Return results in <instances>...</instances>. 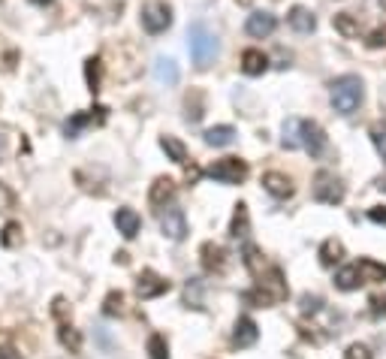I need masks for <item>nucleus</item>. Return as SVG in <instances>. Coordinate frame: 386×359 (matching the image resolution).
<instances>
[{
	"label": "nucleus",
	"mask_w": 386,
	"mask_h": 359,
	"mask_svg": "<svg viewBox=\"0 0 386 359\" xmlns=\"http://www.w3.org/2000/svg\"><path fill=\"white\" fill-rule=\"evenodd\" d=\"M287 281H284V275L278 266H272L269 275H260V281H256L254 290L242 293V302L245 305H254V308H269V305H278V302L287 299Z\"/></svg>",
	"instance_id": "nucleus-1"
},
{
	"label": "nucleus",
	"mask_w": 386,
	"mask_h": 359,
	"mask_svg": "<svg viewBox=\"0 0 386 359\" xmlns=\"http://www.w3.org/2000/svg\"><path fill=\"white\" fill-rule=\"evenodd\" d=\"M187 49H190V58L193 63H196L199 70H208L211 63H215L217 58V52H220V45H217V33L211 31L208 24H190V31H187Z\"/></svg>",
	"instance_id": "nucleus-2"
},
{
	"label": "nucleus",
	"mask_w": 386,
	"mask_h": 359,
	"mask_svg": "<svg viewBox=\"0 0 386 359\" xmlns=\"http://www.w3.org/2000/svg\"><path fill=\"white\" fill-rule=\"evenodd\" d=\"M365 100V85L360 76H341L332 82V109L338 115H353Z\"/></svg>",
	"instance_id": "nucleus-3"
},
{
	"label": "nucleus",
	"mask_w": 386,
	"mask_h": 359,
	"mask_svg": "<svg viewBox=\"0 0 386 359\" xmlns=\"http://www.w3.org/2000/svg\"><path fill=\"white\" fill-rule=\"evenodd\" d=\"M311 193H314L317 202H326V206H338V202L344 199V184L341 178L335 176V172H317L314 176V184H311Z\"/></svg>",
	"instance_id": "nucleus-4"
},
{
	"label": "nucleus",
	"mask_w": 386,
	"mask_h": 359,
	"mask_svg": "<svg viewBox=\"0 0 386 359\" xmlns=\"http://www.w3.org/2000/svg\"><path fill=\"white\" fill-rule=\"evenodd\" d=\"M172 24V6L163 3V0H151V3L142 6V27L148 33H163Z\"/></svg>",
	"instance_id": "nucleus-5"
},
{
	"label": "nucleus",
	"mask_w": 386,
	"mask_h": 359,
	"mask_svg": "<svg viewBox=\"0 0 386 359\" xmlns=\"http://www.w3.org/2000/svg\"><path fill=\"white\" fill-rule=\"evenodd\" d=\"M215 181H224V184H242L247 178V163L242 158H224L217 163H211L206 169Z\"/></svg>",
	"instance_id": "nucleus-6"
},
{
	"label": "nucleus",
	"mask_w": 386,
	"mask_h": 359,
	"mask_svg": "<svg viewBox=\"0 0 386 359\" xmlns=\"http://www.w3.org/2000/svg\"><path fill=\"white\" fill-rule=\"evenodd\" d=\"M326 145L329 139L317 121H299V148H305L311 158H320L326 151Z\"/></svg>",
	"instance_id": "nucleus-7"
},
{
	"label": "nucleus",
	"mask_w": 386,
	"mask_h": 359,
	"mask_svg": "<svg viewBox=\"0 0 386 359\" xmlns=\"http://www.w3.org/2000/svg\"><path fill=\"white\" fill-rule=\"evenodd\" d=\"M160 229H163V236H167V238H172V242H181V238L187 236L185 211H181L178 206H169L167 211H160Z\"/></svg>",
	"instance_id": "nucleus-8"
},
{
	"label": "nucleus",
	"mask_w": 386,
	"mask_h": 359,
	"mask_svg": "<svg viewBox=\"0 0 386 359\" xmlns=\"http://www.w3.org/2000/svg\"><path fill=\"white\" fill-rule=\"evenodd\" d=\"M172 284L167 278H160L154 269H145L139 278H136V293H139V299H157L163 293H169Z\"/></svg>",
	"instance_id": "nucleus-9"
},
{
	"label": "nucleus",
	"mask_w": 386,
	"mask_h": 359,
	"mask_svg": "<svg viewBox=\"0 0 386 359\" xmlns=\"http://www.w3.org/2000/svg\"><path fill=\"white\" fill-rule=\"evenodd\" d=\"M106 112H109V109H103V106H94L88 115H76V118H70V121H67V127H63V133H67L70 139H76L82 127H100V124H103V121H106Z\"/></svg>",
	"instance_id": "nucleus-10"
},
{
	"label": "nucleus",
	"mask_w": 386,
	"mask_h": 359,
	"mask_svg": "<svg viewBox=\"0 0 386 359\" xmlns=\"http://www.w3.org/2000/svg\"><path fill=\"white\" fill-rule=\"evenodd\" d=\"M275 27H278V18L272 13H254V15H247V22H245V31H247V36H254V40L272 36Z\"/></svg>",
	"instance_id": "nucleus-11"
},
{
	"label": "nucleus",
	"mask_w": 386,
	"mask_h": 359,
	"mask_svg": "<svg viewBox=\"0 0 386 359\" xmlns=\"http://www.w3.org/2000/svg\"><path fill=\"white\" fill-rule=\"evenodd\" d=\"M199 257H202V269L211 272V275H220L226 269V251L215 242H206L199 247Z\"/></svg>",
	"instance_id": "nucleus-12"
},
{
	"label": "nucleus",
	"mask_w": 386,
	"mask_h": 359,
	"mask_svg": "<svg viewBox=\"0 0 386 359\" xmlns=\"http://www.w3.org/2000/svg\"><path fill=\"white\" fill-rule=\"evenodd\" d=\"M256 338H260V329L251 317H238L236 320V329H233V344L236 347H254Z\"/></svg>",
	"instance_id": "nucleus-13"
},
{
	"label": "nucleus",
	"mask_w": 386,
	"mask_h": 359,
	"mask_svg": "<svg viewBox=\"0 0 386 359\" xmlns=\"http://www.w3.org/2000/svg\"><path fill=\"white\" fill-rule=\"evenodd\" d=\"M154 79H157L160 85H167V88H176L178 82H181L178 63L172 61V58H157V61H154Z\"/></svg>",
	"instance_id": "nucleus-14"
},
{
	"label": "nucleus",
	"mask_w": 386,
	"mask_h": 359,
	"mask_svg": "<svg viewBox=\"0 0 386 359\" xmlns=\"http://www.w3.org/2000/svg\"><path fill=\"white\" fill-rule=\"evenodd\" d=\"M263 188L272 193L275 199H290L293 197V181L287 178V176H281V172H265L263 176Z\"/></svg>",
	"instance_id": "nucleus-15"
},
{
	"label": "nucleus",
	"mask_w": 386,
	"mask_h": 359,
	"mask_svg": "<svg viewBox=\"0 0 386 359\" xmlns=\"http://www.w3.org/2000/svg\"><path fill=\"white\" fill-rule=\"evenodd\" d=\"M287 22H290V27L296 33H314V27H317L314 13H311V9H305V6H293L290 13H287Z\"/></svg>",
	"instance_id": "nucleus-16"
},
{
	"label": "nucleus",
	"mask_w": 386,
	"mask_h": 359,
	"mask_svg": "<svg viewBox=\"0 0 386 359\" xmlns=\"http://www.w3.org/2000/svg\"><path fill=\"white\" fill-rule=\"evenodd\" d=\"M115 227L124 238H136V233H139V227H142V217L136 215L133 208H118L115 211Z\"/></svg>",
	"instance_id": "nucleus-17"
},
{
	"label": "nucleus",
	"mask_w": 386,
	"mask_h": 359,
	"mask_svg": "<svg viewBox=\"0 0 386 359\" xmlns=\"http://www.w3.org/2000/svg\"><path fill=\"white\" fill-rule=\"evenodd\" d=\"M269 70V58L260 49H245L242 52V72L245 76H263Z\"/></svg>",
	"instance_id": "nucleus-18"
},
{
	"label": "nucleus",
	"mask_w": 386,
	"mask_h": 359,
	"mask_svg": "<svg viewBox=\"0 0 386 359\" xmlns=\"http://www.w3.org/2000/svg\"><path fill=\"white\" fill-rule=\"evenodd\" d=\"M356 272H360L362 284H380V281H386V266L378 263V260H371V257H362V260L356 263Z\"/></svg>",
	"instance_id": "nucleus-19"
},
{
	"label": "nucleus",
	"mask_w": 386,
	"mask_h": 359,
	"mask_svg": "<svg viewBox=\"0 0 386 359\" xmlns=\"http://www.w3.org/2000/svg\"><path fill=\"white\" fill-rule=\"evenodd\" d=\"M176 197V181L167 178V176H160V178H154L151 184V190H148V199H151V206H167V202Z\"/></svg>",
	"instance_id": "nucleus-20"
},
{
	"label": "nucleus",
	"mask_w": 386,
	"mask_h": 359,
	"mask_svg": "<svg viewBox=\"0 0 386 359\" xmlns=\"http://www.w3.org/2000/svg\"><path fill=\"white\" fill-rule=\"evenodd\" d=\"M202 139H206V145H211V148H226V145H233L236 139V130L229 124H220V127H208L206 133H202Z\"/></svg>",
	"instance_id": "nucleus-21"
},
{
	"label": "nucleus",
	"mask_w": 386,
	"mask_h": 359,
	"mask_svg": "<svg viewBox=\"0 0 386 359\" xmlns=\"http://www.w3.org/2000/svg\"><path fill=\"white\" fill-rule=\"evenodd\" d=\"M332 27L344 36V40H356V36H360V18L350 15V13H338V15H332Z\"/></svg>",
	"instance_id": "nucleus-22"
},
{
	"label": "nucleus",
	"mask_w": 386,
	"mask_h": 359,
	"mask_svg": "<svg viewBox=\"0 0 386 359\" xmlns=\"http://www.w3.org/2000/svg\"><path fill=\"white\" fill-rule=\"evenodd\" d=\"M251 233V215H247V206L238 202L236 211H233V224H229V236L233 238H245Z\"/></svg>",
	"instance_id": "nucleus-23"
},
{
	"label": "nucleus",
	"mask_w": 386,
	"mask_h": 359,
	"mask_svg": "<svg viewBox=\"0 0 386 359\" xmlns=\"http://www.w3.org/2000/svg\"><path fill=\"white\" fill-rule=\"evenodd\" d=\"M160 148L167 151V158L172 163H178V167H185V163H187V148H185V142H181V139H176V136H163Z\"/></svg>",
	"instance_id": "nucleus-24"
},
{
	"label": "nucleus",
	"mask_w": 386,
	"mask_h": 359,
	"mask_svg": "<svg viewBox=\"0 0 386 359\" xmlns=\"http://www.w3.org/2000/svg\"><path fill=\"white\" fill-rule=\"evenodd\" d=\"M341 257H344V245L338 242V238H326V242L320 245V263H323V266L341 263Z\"/></svg>",
	"instance_id": "nucleus-25"
},
{
	"label": "nucleus",
	"mask_w": 386,
	"mask_h": 359,
	"mask_svg": "<svg viewBox=\"0 0 386 359\" xmlns=\"http://www.w3.org/2000/svg\"><path fill=\"white\" fill-rule=\"evenodd\" d=\"M245 266H247V272H251L254 278H260V275L265 272V257H263V251L256 245H245Z\"/></svg>",
	"instance_id": "nucleus-26"
},
{
	"label": "nucleus",
	"mask_w": 386,
	"mask_h": 359,
	"mask_svg": "<svg viewBox=\"0 0 386 359\" xmlns=\"http://www.w3.org/2000/svg\"><path fill=\"white\" fill-rule=\"evenodd\" d=\"M360 284H362V278H360V272H356V266H344V269L335 275V287L344 293L360 290Z\"/></svg>",
	"instance_id": "nucleus-27"
},
{
	"label": "nucleus",
	"mask_w": 386,
	"mask_h": 359,
	"mask_svg": "<svg viewBox=\"0 0 386 359\" xmlns=\"http://www.w3.org/2000/svg\"><path fill=\"white\" fill-rule=\"evenodd\" d=\"M58 342L67 347L70 353H82V333H79V329H72L70 323H61V329H58Z\"/></svg>",
	"instance_id": "nucleus-28"
},
{
	"label": "nucleus",
	"mask_w": 386,
	"mask_h": 359,
	"mask_svg": "<svg viewBox=\"0 0 386 359\" xmlns=\"http://www.w3.org/2000/svg\"><path fill=\"white\" fill-rule=\"evenodd\" d=\"M185 109H187V121H193V124L206 115V97H202V91H190L185 100Z\"/></svg>",
	"instance_id": "nucleus-29"
},
{
	"label": "nucleus",
	"mask_w": 386,
	"mask_h": 359,
	"mask_svg": "<svg viewBox=\"0 0 386 359\" xmlns=\"http://www.w3.org/2000/svg\"><path fill=\"white\" fill-rule=\"evenodd\" d=\"M85 79H88L91 94H97L100 82H103V61H100V58H88L85 61Z\"/></svg>",
	"instance_id": "nucleus-30"
},
{
	"label": "nucleus",
	"mask_w": 386,
	"mask_h": 359,
	"mask_svg": "<svg viewBox=\"0 0 386 359\" xmlns=\"http://www.w3.org/2000/svg\"><path fill=\"white\" fill-rule=\"evenodd\" d=\"M24 242V229L18 220H9V224L3 227V233H0V245L3 247H18Z\"/></svg>",
	"instance_id": "nucleus-31"
},
{
	"label": "nucleus",
	"mask_w": 386,
	"mask_h": 359,
	"mask_svg": "<svg viewBox=\"0 0 386 359\" xmlns=\"http://www.w3.org/2000/svg\"><path fill=\"white\" fill-rule=\"evenodd\" d=\"M299 121L302 118H287L284 121V136H281V145L284 148H299Z\"/></svg>",
	"instance_id": "nucleus-32"
},
{
	"label": "nucleus",
	"mask_w": 386,
	"mask_h": 359,
	"mask_svg": "<svg viewBox=\"0 0 386 359\" xmlns=\"http://www.w3.org/2000/svg\"><path fill=\"white\" fill-rule=\"evenodd\" d=\"M202 281L199 278H190L187 281V287H185V302H187V308H202Z\"/></svg>",
	"instance_id": "nucleus-33"
},
{
	"label": "nucleus",
	"mask_w": 386,
	"mask_h": 359,
	"mask_svg": "<svg viewBox=\"0 0 386 359\" xmlns=\"http://www.w3.org/2000/svg\"><path fill=\"white\" fill-rule=\"evenodd\" d=\"M103 311L109 317H118V314H124V293H118V290H112L106 296V302H103Z\"/></svg>",
	"instance_id": "nucleus-34"
},
{
	"label": "nucleus",
	"mask_w": 386,
	"mask_h": 359,
	"mask_svg": "<svg viewBox=\"0 0 386 359\" xmlns=\"http://www.w3.org/2000/svg\"><path fill=\"white\" fill-rule=\"evenodd\" d=\"M148 356H151V359H169V347H167V338L154 333V335L148 338Z\"/></svg>",
	"instance_id": "nucleus-35"
},
{
	"label": "nucleus",
	"mask_w": 386,
	"mask_h": 359,
	"mask_svg": "<svg viewBox=\"0 0 386 359\" xmlns=\"http://www.w3.org/2000/svg\"><path fill=\"white\" fill-rule=\"evenodd\" d=\"M371 142H374V148H378V154L386 163V127H380V124L371 127Z\"/></svg>",
	"instance_id": "nucleus-36"
},
{
	"label": "nucleus",
	"mask_w": 386,
	"mask_h": 359,
	"mask_svg": "<svg viewBox=\"0 0 386 359\" xmlns=\"http://www.w3.org/2000/svg\"><path fill=\"white\" fill-rule=\"evenodd\" d=\"M15 208V193L6 181H0V211H13Z\"/></svg>",
	"instance_id": "nucleus-37"
},
{
	"label": "nucleus",
	"mask_w": 386,
	"mask_h": 359,
	"mask_svg": "<svg viewBox=\"0 0 386 359\" xmlns=\"http://www.w3.org/2000/svg\"><path fill=\"white\" fill-rule=\"evenodd\" d=\"M52 314L58 317L61 323H67V317L72 314V308L67 305V299H63V296H58V299H54V305H52Z\"/></svg>",
	"instance_id": "nucleus-38"
},
{
	"label": "nucleus",
	"mask_w": 386,
	"mask_h": 359,
	"mask_svg": "<svg viewBox=\"0 0 386 359\" xmlns=\"http://www.w3.org/2000/svg\"><path fill=\"white\" fill-rule=\"evenodd\" d=\"M369 305H371L374 317H386V293H374V296L369 299Z\"/></svg>",
	"instance_id": "nucleus-39"
},
{
	"label": "nucleus",
	"mask_w": 386,
	"mask_h": 359,
	"mask_svg": "<svg viewBox=\"0 0 386 359\" xmlns=\"http://www.w3.org/2000/svg\"><path fill=\"white\" fill-rule=\"evenodd\" d=\"M299 302H302V314H317V311L323 308V302H320L317 296H308V293H305V296H302Z\"/></svg>",
	"instance_id": "nucleus-40"
},
{
	"label": "nucleus",
	"mask_w": 386,
	"mask_h": 359,
	"mask_svg": "<svg viewBox=\"0 0 386 359\" xmlns=\"http://www.w3.org/2000/svg\"><path fill=\"white\" fill-rule=\"evenodd\" d=\"M344 359H371V353H369V347H365V344H350V347H347V353H344Z\"/></svg>",
	"instance_id": "nucleus-41"
},
{
	"label": "nucleus",
	"mask_w": 386,
	"mask_h": 359,
	"mask_svg": "<svg viewBox=\"0 0 386 359\" xmlns=\"http://www.w3.org/2000/svg\"><path fill=\"white\" fill-rule=\"evenodd\" d=\"M365 43H369V49H383V45H386V27H378V31H374Z\"/></svg>",
	"instance_id": "nucleus-42"
},
{
	"label": "nucleus",
	"mask_w": 386,
	"mask_h": 359,
	"mask_svg": "<svg viewBox=\"0 0 386 359\" xmlns=\"http://www.w3.org/2000/svg\"><path fill=\"white\" fill-rule=\"evenodd\" d=\"M369 217L374 220V224H383V227H386V208H383V206L369 208Z\"/></svg>",
	"instance_id": "nucleus-43"
},
{
	"label": "nucleus",
	"mask_w": 386,
	"mask_h": 359,
	"mask_svg": "<svg viewBox=\"0 0 386 359\" xmlns=\"http://www.w3.org/2000/svg\"><path fill=\"white\" fill-rule=\"evenodd\" d=\"M0 359H22V353H18L15 347L6 344V347H0Z\"/></svg>",
	"instance_id": "nucleus-44"
},
{
	"label": "nucleus",
	"mask_w": 386,
	"mask_h": 359,
	"mask_svg": "<svg viewBox=\"0 0 386 359\" xmlns=\"http://www.w3.org/2000/svg\"><path fill=\"white\" fill-rule=\"evenodd\" d=\"M185 167H187V163H185ZM199 178V169L196 167H187V181H196Z\"/></svg>",
	"instance_id": "nucleus-45"
},
{
	"label": "nucleus",
	"mask_w": 386,
	"mask_h": 359,
	"mask_svg": "<svg viewBox=\"0 0 386 359\" xmlns=\"http://www.w3.org/2000/svg\"><path fill=\"white\" fill-rule=\"evenodd\" d=\"M374 188H378V190H383V193H386V176H380V178H378V184H374Z\"/></svg>",
	"instance_id": "nucleus-46"
},
{
	"label": "nucleus",
	"mask_w": 386,
	"mask_h": 359,
	"mask_svg": "<svg viewBox=\"0 0 386 359\" xmlns=\"http://www.w3.org/2000/svg\"><path fill=\"white\" fill-rule=\"evenodd\" d=\"M31 3H36V6H49L52 0H31Z\"/></svg>",
	"instance_id": "nucleus-47"
},
{
	"label": "nucleus",
	"mask_w": 386,
	"mask_h": 359,
	"mask_svg": "<svg viewBox=\"0 0 386 359\" xmlns=\"http://www.w3.org/2000/svg\"><path fill=\"white\" fill-rule=\"evenodd\" d=\"M236 3H238V6H251L254 0H236Z\"/></svg>",
	"instance_id": "nucleus-48"
},
{
	"label": "nucleus",
	"mask_w": 386,
	"mask_h": 359,
	"mask_svg": "<svg viewBox=\"0 0 386 359\" xmlns=\"http://www.w3.org/2000/svg\"><path fill=\"white\" fill-rule=\"evenodd\" d=\"M380 6H383V9H386V0H380Z\"/></svg>",
	"instance_id": "nucleus-49"
}]
</instances>
